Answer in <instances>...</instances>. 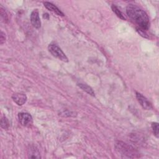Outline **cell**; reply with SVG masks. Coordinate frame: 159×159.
I'll return each instance as SVG.
<instances>
[{
    "label": "cell",
    "mask_w": 159,
    "mask_h": 159,
    "mask_svg": "<svg viewBox=\"0 0 159 159\" xmlns=\"http://www.w3.org/2000/svg\"><path fill=\"white\" fill-rule=\"evenodd\" d=\"M126 12L129 18L139 26V29L143 31L148 29L149 17L142 9L135 5L129 4L126 7Z\"/></svg>",
    "instance_id": "6da1fadb"
},
{
    "label": "cell",
    "mask_w": 159,
    "mask_h": 159,
    "mask_svg": "<svg viewBox=\"0 0 159 159\" xmlns=\"http://www.w3.org/2000/svg\"><path fill=\"white\" fill-rule=\"evenodd\" d=\"M115 148L116 151L124 157L137 158L139 157V153L137 150L123 142L118 141L115 145Z\"/></svg>",
    "instance_id": "7a4b0ae2"
},
{
    "label": "cell",
    "mask_w": 159,
    "mask_h": 159,
    "mask_svg": "<svg viewBox=\"0 0 159 159\" xmlns=\"http://www.w3.org/2000/svg\"><path fill=\"white\" fill-rule=\"evenodd\" d=\"M48 49L50 53L55 57L60 60L61 61L67 62L68 59L62 50L55 43H51L48 46Z\"/></svg>",
    "instance_id": "3957f363"
},
{
    "label": "cell",
    "mask_w": 159,
    "mask_h": 159,
    "mask_svg": "<svg viewBox=\"0 0 159 159\" xmlns=\"http://www.w3.org/2000/svg\"><path fill=\"white\" fill-rule=\"evenodd\" d=\"M18 119L20 124L24 127H30L32 124V117L27 112H20L18 114Z\"/></svg>",
    "instance_id": "277c9868"
},
{
    "label": "cell",
    "mask_w": 159,
    "mask_h": 159,
    "mask_svg": "<svg viewBox=\"0 0 159 159\" xmlns=\"http://www.w3.org/2000/svg\"><path fill=\"white\" fill-rule=\"evenodd\" d=\"M135 94L138 102L140 103V104L143 109L146 110H150L152 109V106L151 103L147 100V99L145 96H143L142 94L138 92H136Z\"/></svg>",
    "instance_id": "5b68a950"
},
{
    "label": "cell",
    "mask_w": 159,
    "mask_h": 159,
    "mask_svg": "<svg viewBox=\"0 0 159 159\" xmlns=\"http://www.w3.org/2000/svg\"><path fill=\"white\" fill-rule=\"evenodd\" d=\"M30 22L32 25L36 29H39L41 26V21L39 12L37 9L34 10L30 14Z\"/></svg>",
    "instance_id": "8992f818"
},
{
    "label": "cell",
    "mask_w": 159,
    "mask_h": 159,
    "mask_svg": "<svg viewBox=\"0 0 159 159\" xmlns=\"http://www.w3.org/2000/svg\"><path fill=\"white\" fill-rule=\"evenodd\" d=\"M12 99L18 106H22L27 101V96L24 93H17L12 96Z\"/></svg>",
    "instance_id": "52a82bcc"
},
{
    "label": "cell",
    "mask_w": 159,
    "mask_h": 159,
    "mask_svg": "<svg viewBox=\"0 0 159 159\" xmlns=\"http://www.w3.org/2000/svg\"><path fill=\"white\" fill-rule=\"evenodd\" d=\"M44 6L48 9L50 11H52L53 12H55L56 14H57L58 16H63L64 14L53 4L49 2H43Z\"/></svg>",
    "instance_id": "ba28073f"
},
{
    "label": "cell",
    "mask_w": 159,
    "mask_h": 159,
    "mask_svg": "<svg viewBox=\"0 0 159 159\" xmlns=\"http://www.w3.org/2000/svg\"><path fill=\"white\" fill-rule=\"evenodd\" d=\"M78 86L81 89H82L83 91H84L88 94H89V95H91L92 96H95V94H94V92L93 89L89 86H88L86 84H83V83H79V84H78Z\"/></svg>",
    "instance_id": "9c48e42d"
},
{
    "label": "cell",
    "mask_w": 159,
    "mask_h": 159,
    "mask_svg": "<svg viewBox=\"0 0 159 159\" xmlns=\"http://www.w3.org/2000/svg\"><path fill=\"white\" fill-rule=\"evenodd\" d=\"M0 16H1V19L2 22L6 23L8 21V16L7 15V13L5 9L2 6L0 7Z\"/></svg>",
    "instance_id": "30bf717a"
},
{
    "label": "cell",
    "mask_w": 159,
    "mask_h": 159,
    "mask_svg": "<svg viewBox=\"0 0 159 159\" xmlns=\"http://www.w3.org/2000/svg\"><path fill=\"white\" fill-rule=\"evenodd\" d=\"M111 8H112V11L116 14V15L118 17H119L120 19H122V20H125V18L124 17V16L122 15V12L119 11V9L117 8V7L116 6L112 5V6H111Z\"/></svg>",
    "instance_id": "8fae6325"
},
{
    "label": "cell",
    "mask_w": 159,
    "mask_h": 159,
    "mask_svg": "<svg viewBox=\"0 0 159 159\" xmlns=\"http://www.w3.org/2000/svg\"><path fill=\"white\" fill-rule=\"evenodd\" d=\"M1 126L4 129H7L9 127V122L5 116H3L1 119Z\"/></svg>",
    "instance_id": "7c38bea8"
},
{
    "label": "cell",
    "mask_w": 159,
    "mask_h": 159,
    "mask_svg": "<svg viewBox=\"0 0 159 159\" xmlns=\"http://www.w3.org/2000/svg\"><path fill=\"white\" fill-rule=\"evenodd\" d=\"M152 129L154 135L158 138V124L157 122L152 123Z\"/></svg>",
    "instance_id": "4fadbf2b"
},
{
    "label": "cell",
    "mask_w": 159,
    "mask_h": 159,
    "mask_svg": "<svg viewBox=\"0 0 159 159\" xmlns=\"http://www.w3.org/2000/svg\"><path fill=\"white\" fill-rule=\"evenodd\" d=\"M6 40V37H5V34L1 31V37H0V43L1 44H3L4 42Z\"/></svg>",
    "instance_id": "5bb4252c"
}]
</instances>
